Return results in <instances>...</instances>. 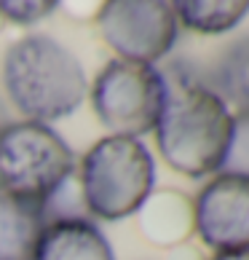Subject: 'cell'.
Returning <instances> with one entry per match:
<instances>
[{
    "label": "cell",
    "instance_id": "cell-1",
    "mask_svg": "<svg viewBox=\"0 0 249 260\" xmlns=\"http://www.w3.org/2000/svg\"><path fill=\"white\" fill-rule=\"evenodd\" d=\"M166 83V100L156 123L161 158L190 180L223 172L231 145L233 113L206 86L204 70L190 62L158 67Z\"/></svg>",
    "mask_w": 249,
    "mask_h": 260
},
{
    "label": "cell",
    "instance_id": "cell-2",
    "mask_svg": "<svg viewBox=\"0 0 249 260\" xmlns=\"http://www.w3.org/2000/svg\"><path fill=\"white\" fill-rule=\"evenodd\" d=\"M3 86L14 108L38 123L75 113L89 89L78 56L49 35H27L6 51Z\"/></svg>",
    "mask_w": 249,
    "mask_h": 260
},
{
    "label": "cell",
    "instance_id": "cell-3",
    "mask_svg": "<svg viewBox=\"0 0 249 260\" xmlns=\"http://www.w3.org/2000/svg\"><path fill=\"white\" fill-rule=\"evenodd\" d=\"M78 185L86 212L97 220H123L139 212L156 190V161L137 137H102L83 156Z\"/></svg>",
    "mask_w": 249,
    "mask_h": 260
},
{
    "label": "cell",
    "instance_id": "cell-4",
    "mask_svg": "<svg viewBox=\"0 0 249 260\" xmlns=\"http://www.w3.org/2000/svg\"><path fill=\"white\" fill-rule=\"evenodd\" d=\"M73 175V150L49 123L8 121L0 129V190L6 196L43 209Z\"/></svg>",
    "mask_w": 249,
    "mask_h": 260
},
{
    "label": "cell",
    "instance_id": "cell-5",
    "mask_svg": "<svg viewBox=\"0 0 249 260\" xmlns=\"http://www.w3.org/2000/svg\"><path fill=\"white\" fill-rule=\"evenodd\" d=\"M166 100V83L156 64L113 59L91 86V108L118 137H142L156 129Z\"/></svg>",
    "mask_w": 249,
    "mask_h": 260
},
{
    "label": "cell",
    "instance_id": "cell-6",
    "mask_svg": "<svg viewBox=\"0 0 249 260\" xmlns=\"http://www.w3.org/2000/svg\"><path fill=\"white\" fill-rule=\"evenodd\" d=\"M104 43L121 59L156 64L174 49L180 22L166 0H113L97 16Z\"/></svg>",
    "mask_w": 249,
    "mask_h": 260
},
{
    "label": "cell",
    "instance_id": "cell-7",
    "mask_svg": "<svg viewBox=\"0 0 249 260\" xmlns=\"http://www.w3.org/2000/svg\"><path fill=\"white\" fill-rule=\"evenodd\" d=\"M193 231L209 249H249V177L217 172L193 199Z\"/></svg>",
    "mask_w": 249,
    "mask_h": 260
},
{
    "label": "cell",
    "instance_id": "cell-8",
    "mask_svg": "<svg viewBox=\"0 0 249 260\" xmlns=\"http://www.w3.org/2000/svg\"><path fill=\"white\" fill-rule=\"evenodd\" d=\"M30 260H116L108 236L89 217L46 223Z\"/></svg>",
    "mask_w": 249,
    "mask_h": 260
},
{
    "label": "cell",
    "instance_id": "cell-9",
    "mask_svg": "<svg viewBox=\"0 0 249 260\" xmlns=\"http://www.w3.org/2000/svg\"><path fill=\"white\" fill-rule=\"evenodd\" d=\"M43 225L41 209L0 190V260H30Z\"/></svg>",
    "mask_w": 249,
    "mask_h": 260
},
{
    "label": "cell",
    "instance_id": "cell-10",
    "mask_svg": "<svg viewBox=\"0 0 249 260\" xmlns=\"http://www.w3.org/2000/svg\"><path fill=\"white\" fill-rule=\"evenodd\" d=\"M206 86L225 105H249V35L233 41L204 73Z\"/></svg>",
    "mask_w": 249,
    "mask_h": 260
},
{
    "label": "cell",
    "instance_id": "cell-11",
    "mask_svg": "<svg viewBox=\"0 0 249 260\" xmlns=\"http://www.w3.org/2000/svg\"><path fill=\"white\" fill-rule=\"evenodd\" d=\"M180 27L198 35H223L244 22L249 0H180L174 3Z\"/></svg>",
    "mask_w": 249,
    "mask_h": 260
},
{
    "label": "cell",
    "instance_id": "cell-12",
    "mask_svg": "<svg viewBox=\"0 0 249 260\" xmlns=\"http://www.w3.org/2000/svg\"><path fill=\"white\" fill-rule=\"evenodd\" d=\"M142 212V228L153 242L171 244L180 242L193 228V204H188L180 193H158L148 199Z\"/></svg>",
    "mask_w": 249,
    "mask_h": 260
},
{
    "label": "cell",
    "instance_id": "cell-13",
    "mask_svg": "<svg viewBox=\"0 0 249 260\" xmlns=\"http://www.w3.org/2000/svg\"><path fill=\"white\" fill-rule=\"evenodd\" d=\"M223 172L249 177V105L233 113V132H231V145H228Z\"/></svg>",
    "mask_w": 249,
    "mask_h": 260
},
{
    "label": "cell",
    "instance_id": "cell-14",
    "mask_svg": "<svg viewBox=\"0 0 249 260\" xmlns=\"http://www.w3.org/2000/svg\"><path fill=\"white\" fill-rule=\"evenodd\" d=\"M56 11V3L51 0H6L0 3V16L11 19L14 24H35L41 19L51 16Z\"/></svg>",
    "mask_w": 249,
    "mask_h": 260
},
{
    "label": "cell",
    "instance_id": "cell-15",
    "mask_svg": "<svg viewBox=\"0 0 249 260\" xmlns=\"http://www.w3.org/2000/svg\"><path fill=\"white\" fill-rule=\"evenodd\" d=\"M212 260H249V249H241V252H217Z\"/></svg>",
    "mask_w": 249,
    "mask_h": 260
},
{
    "label": "cell",
    "instance_id": "cell-16",
    "mask_svg": "<svg viewBox=\"0 0 249 260\" xmlns=\"http://www.w3.org/2000/svg\"><path fill=\"white\" fill-rule=\"evenodd\" d=\"M8 123V113H6V108H3V102H0V129H3Z\"/></svg>",
    "mask_w": 249,
    "mask_h": 260
}]
</instances>
